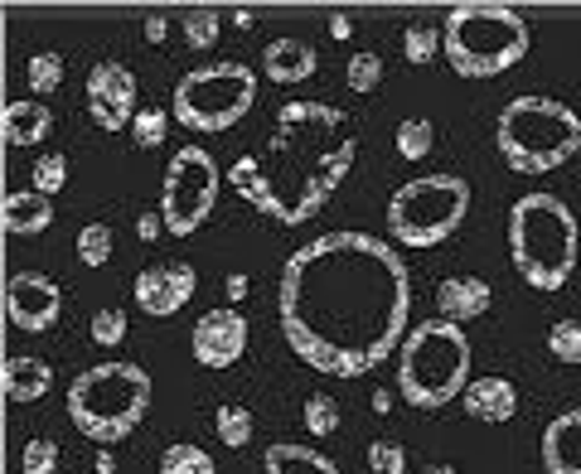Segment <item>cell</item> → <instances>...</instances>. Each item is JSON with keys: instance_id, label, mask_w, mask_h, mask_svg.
I'll return each instance as SVG.
<instances>
[{"instance_id": "obj_1", "label": "cell", "mask_w": 581, "mask_h": 474, "mask_svg": "<svg viewBox=\"0 0 581 474\" xmlns=\"http://www.w3.org/2000/svg\"><path fill=\"white\" fill-rule=\"evenodd\" d=\"M276 315L290 353L329 378H364L402 349L412 276L398 247L368 233H325L282 267Z\"/></svg>"}, {"instance_id": "obj_2", "label": "cell", "mask_w": 581, "mask_h": 474, "mask_svg": "<svg viewBox=\"0 0 581 474\" xmlns=\"http://www.w3.org/2000/svg\"><path fill=\"white\" fill-rule=\"evenodd\" d=\"M354 161H359V141H354L345 112L300 97L276 112L267 141L253 155H237L228 179L257 214L300 228V223L320 218V208L349 179Z\"/></svg>"}, {"instance_id": "obj_3", "label": "cell", "mask_w": 581, "mask_h": 474, "mask_svg": "<svg viewBox=\"0 0 581 474\" xmlns=\"http://www.w3.org/2000/svg\"><path fill=\"white\" fill-rule=\"evenodd\" d=\"M581 228L558 194H523L509 208V261L533 291H562L577 271Z\"/></svg>"}, {"instance_id": "obj_4", "label": "cell", "mask_w": 581, "mask_h": 474, "mask_svg": "<svg viewBox=\"0 0 581 474\" xmlns=\"http://www.w3.org/2000/svg\"><path fill=\"white\" fill-rule=\"evenodd\" d=\"M470 378V339L451 320H421L398 349V392L417 412L460 402Z\"/></svg>"}, {"instance_id": "obj_5", "label": "cell", "mask_w": 581, "mask_h": 474, "mask_svg": "<svg viewBox=\"0 0 581 474\" xmlns=\"http://www.w3.org/2000/svg\"><path fill=\"white\" fill-rule=\"evenodd\" d=\"M528 44V20L513 6H451L446 10V30H441V54L451 63V73L460 78H499L513 63H523Z\"/></svg>"}, {"instance_id": "obj_6", "label": "cell", "mask_w": 581, "mask_h": 474, "mask_svg": "<svg viewBox=\"0 0 581 474\" xmlns=\"http://www.w3.org/2000/svg\"><path fill=\"white\" fill-rule=\"evenodd\" d=\"M495 141L513 175H552L581 151V116L558 97H513L495 122Z\"/></svg>"}, {"instance_id": "obj_7", "label": "cell", "mask_w": 581, "mask_h": 474, "mask_svg": "<svg viewBox=\"0 0 581 474\" xmlns=\"http://www.w3.org/2000/svg\"><path fill=\"white\" fill-rule=\"evenodd\" d=\"M151 412V373L141 363H98L69 383V416L88 441H126Z\"/></svg>"}, {"instance_id": "obj_8", "label": "cell", "mask_w": 581, "mask_h": 474, "mask_svg": "<svg viewBox=\"0 0 581 474\" xmlns=\"http://www.w3.org/2000/svg\"><path fill=\"white\" fill-rule=\"evenodd\" d=\"M470 214V184L460 175H421L407 179L388 199L383 218L398 247H441Z\"/></svg>"}, {"instance_id": "obj_9", "label": "cell", "mask_w": 581, "mask_h": 474, "mask_svg": "<svg viewBox=\"0 0 581 474\" xmlns=\"http://www.w3.org/2000/svg\"><path fill=\"white\" fill-rule=\"evenodd\" d=\"M257 107V73L247 63H204L175 83V122L190 131H233Z\"/></svg>"}, {"instance_id": "obj_10", "label": "cell", "mask_w": 581, "mask_h": 474, "mask_svg": "<svg viewBox=\"0 0 581 474\" xmlns=\"http://www.w3.org/2000/svg\"><path fill=\"white\" fill-rule=\"evenodd\" d=\"M218 165L214 155L204 146H184L175 151V161L165 165V184H161V218H165V233L175 237H190L200 233L208 214H214L218 204Z\"/></svg>"}, {"instance_id": "obj_11", "label": "cell", "mask_w": 581, "mask_h": 474, "mask_svg": "<svg viewBox=\"0 0 581 474\" xmlns=\"http://www.w3.org/2000/svg\"><path fill=\"white\" fill-rule=\"evenodd\" d=\"M88 116L102 131H131V122H136L141 112H136V78H131L126 63H116V59L92 63V73H88Z\"/></svg>"}, {"instance_id": "obj_12", "label": "cell", "mask_w": 581, "mask_h": 474, "mask_svg": "<svg viewBox=\"0 0 581 474\" xmlns=\"http://www.w3.org/2000/svg\"><path fill=\"white\" fill-rule=\"evenodd\" d=\"M59 310L63 291L44 271H16L6 281V320L24 329V334H44L49 324H59Z\"/></svg>"}, {"instance_id": "obj_13", "label": "cell", "mask_w": 581, "mask_h": 474, "mask_svg": "<svg viewBox=\"0 0 581 474\" xmlns=\"http://www.w3.org/2000/svg\"><path fill=\"white\" fill-rule=\"evenodd\" d=\"M190 353H194V363L214 368V373L218 368H233L247 353V320L233 306L200 315V320H194V334H190Z\"/></svg>"}, {"instance_id": "obj_14", "label": "cell", "mask_w": 581, "mask_h": 474, "mask_svg": "<svg viewBox=\"0 0 581 474\" xmlns=\"http://www.w3.org/2000/svg\"><path fill=\"white\" fill-rule=\"evenodd\" d=\"M194 291H200V271L190 261H165V267H145L136 276V306L145 315H155V320L184 310L194 300Z\"/></svg>"}, {"instance_id": "obj_15", "label": "cell", "mask_w": 581, "mask_h": 474, "mask_svg": "<svg viewBox=\"0 0 581 474\" xmlns=\"http://www.w3.org/2000/svg\"><path fill=\"white\" fill-rule=\"evenodd\" d=\"M490 281L485 276H446L441 286H436V310H441V320H451V324H470V320H480L485 310H490Z\"/></svg>"}, {"instance_id": "obj_16", "label": "cell", "mask_w": 581, "mask_h": 474, "mask_svg": "<svg viewBox=\"0 0 581 474\" xmlns=\"http://www.w3.org/2000/svg\"><path fill=\"white\" fill-rule=\"evenodd\" d=\"M543 470L548 474H581V406L552 416L543 431Z\"/></svg>"}, {"instance_id": "obj_17", "label": "cell", "mask_w": 581, "mask_h": 474, "mask_svg": "<svg viewBox=\"0 0 581 474\" xmlns=\"http://www.w3.org/2000/svg\"><path fill=\"white\" fill-rule=\"evenodd\" d=\"M470 421H485V426H504L519 412V392H513L509 378H475L466 388V398H460Z\"/></svg>"}, {"instance_id": "obj_18", "label": "cell", "mask_w": 581, "mask_h": 474, "mask_svg": "<svg viewBox=\"0 0 581 474\" xmlns=\"http://www.w3.org/2000/svg\"><path fill=\"white\" fill-rule=\"evenodd\" d=\"M262 69H267L272 83H306V78H315V69H320V59H315V49L306 44V39H276V44H267V54H262Z\"/></svg>"}, {"instance_id": "obj_19", "label": "cell", "mask_w": 581, "mask_h": 474, "mask_svg": "<svg viewBox=\"0 0 581 474\" xmlns=\"http://www.w3.org/2000/svg\"><path fill=\"white\" fill-rule=\"evenodd\" d=\"M49 223H54L49 194H39V189H10L6 194V233L10 237H39Z\"/></svg>"}, {"instance_id": "obj_20", "label": "cell", "mask_w": 581, "mask_h": 474, "mask_svg": "<svg viewBox=\"0 0 581 474\" xmlns=\"http://www.w3.org/2000/svg\"><path fill=\"white\" fill-rule=\"evenodd\" d=\"M54 383V373H49L44 359H34V353H16V359H6V398L10 402H39Z\"/></svg>"}, {"instance_id": "obj_21", "label": "cell", "mask_w": 581, "mask_h": 474, "mask_svg": "<svg viewBox=\"0 0 581 474\" xmlns=\"http://www.w3.org/2000/svg\"><path fill=\"white\" fill-rule=\"evenodd\" d=\"M54 131V112L44 107V102H10L6 107V141L20 151L39 146V141Z\"/></svg>"}, {"instance_id": "obj_22", "label": "cell", "mask_w": 581, "mask_h": 474, "mask_svg": "<svg viewBox=\"0 0 581 474\" xmlns=\"http://www.w3.org/2000/svg\"><path fill=\"white\" fill-rule=\"evenodd\" d=\"M262 465H267V474H339V465H335L329 455L310 451V445H296V441H276V445H267Z\"/></svg>"}, {"instance_id": "obj_23", "label": "cell", "mask_w": 581, "mask_h": 474, "mask_svg": "<svg viewBox=\"0 0 581 474\" xmlns=\"http://www.w3.org/2000/svg\"><path fill=\"white\" fill-rule=\"evenodd\" d=\"M393 146H398L402 161H427L431 146H436V126L427 122V116H407V122H398Z\"/></svg>"}, {"instance_id": "obj_24", "label": "cell", "mask_w": 581, "mask_h": 474, "mask_svg": "<svg viewBox=\"0 0 581 474\" xmlns=\"http://www.w3.org/2000/svg\"><path fill=\"white\" fill-rule=\"evenodd\" d=\"M161 474H218V465L200 445L175 441V445H165V455H161Z\"/></svg>"}, {"instance_id": "obj_25", "label": "cell", "mask_w": 581, "mask_h": 474, "mask_svg": "<svg viewBox=\"0 0 581 474\" xmlns=\"http://www.w3.org/2000/svg\"><path fill=\"white\" fill-rule=\"evenodd\" d=\"M180 34H184V44L190 49H214L218 44V34H223V20H218V10H184L180 16Z\"/></svg>"}, {"instance_id": "obj_26", "label": "cell", "mask_w": 581, "mask_h": 474, "mask_svg": "<svg viewBox=\"0 0 581 474\" xmlns=\"http://www.w3.org/2000/svg\"><path fill=\"white\" fill-rule=\"evenodd\" d=\"M214 426H218V441L228 445V451H243V445L253 441V412H247L243 402H223Z\"/></svg>"}, {"instance_id": "obj_27", "label": "cell", "mask_w": 581, "mask_h": 474, "mask_svg": "<svg viewBox=\"0 0 581 474\" xmlns=\"http://www.w3.org/2000/svg\"><path fill=\"white\" fill-rule=\"evenodd\" d=\"M402 54L407 63H431L436 54H441V30L436 24H407V34H402Z\"/></svg>"}, {"instance_id": "obj_28", "label": "cell", "mask_w": 581, "mask_h": 474, "mask_svg": "<svg viewBox=\"0 0 581 474\" xmlns=\"http://www.w3.org/2000/svg\"><path fill=\"white\" fill-rule=\"evenodd\" d=\"M165 131H170L165 107H141V116L131 122V141H136L141 151H155V146H165Z\"/></svg>"}, {"instance_id": "obj_29", "label": "cell", "mask_w": 581, "mask_h": 474, "mask_svg": "<svg viewBox=\"0 0 581 474\" xmlns=\"http://www.w3.org/2000/svg\"><path fill=\"white\" fill-rule=\"evenodd\" d=\"M108 257H112V228L108 223H88V228L78 233V261H83V267H102Z\"/></svg>"}, {"instance_id": "obj_30", "label": "cell", "mask_w": 581, "mask_h": 474, "mask_svg": "<svg viewBox=\"0 0 581 474\" xmlns=\"http://www.w3.org/2000/svg\"><path fill=\"white\" fill-rule=\"evenodd\" d=\"M548 353L558 363H581V320H558L548 329Z\"/></svg>"}, {"instance_id": "obj_31", "label": "cell", "mask_w": 581, "mask_h": 474, "mask_svg": "<svg viewBox=\"0 0 581 474\" xmlns=\"http://www.w3.org/2000/svg\"><path fill=\"white\" fill-rule=\"evenodd\" d=\"M88 334H92V344H102V349H116L126 339V310H116V306H108V310H98L88 320Z\"/></svg>"}, {"instance_id": "obj_32", "label": "cell", "mask_w": 581, "mask_h": 474, "mask_svg": "<svg viewBox=\"0 0 581 474\" xmlns=\"http://www.w3.org/2000/svg\"><path fill=\"white\" fill-rule=\"evenodd\" d=\"M54 470H59V441H49V436L24 441V451H20V474H54Z\"/></svg>"}, {"instance_id": "obj_33", "label": "cell", "mask_w": 581, "mask_h": 474, "mask_svg": "<svg viewBox=\"0 0 581 474\" xmlns=\"http://www.w3.org/2000/svg\"><path fill=\"white\" fill-rule=\"evenodd\" d=\"M345 83H349V92H378V83H383V59L378 54H349V69H345Z\"/></svg>"}, {"instance_id": "obj_34", "label": "cell", "mask_w": 581, "mask_h": 474, "mask_svg": "<svg viewBox=\"0 0 581 474\" xmlns=\"http://www.w3.org/2000/svg\"><path fill=\"white\" fill-rule=\"evenodd\" d=\"M306 431H310V436H335V431H339V406H335V398H325V392H310V398H306Z\"/></svg>"}, {"instance_id": "obj_35", "label": "cell", "mask_w": 581, "mask_h": 474, "mask_svg": "<svg viewBox=\"0 0 581 474\" xmlns=\"http://www.w3.org/2000/svg\"><path fill=\"white\" fill-rule=\"evenodd\" d=\"M24 78H30V92H59L63 59L59 54H30V63H24Z\"/></svg>"}, {"instance_id": "obj_36", "label": "cell", "mask_w": 581, "mask_h": 474, "mask_svg": "<svg viewBox=\"0 0 581 474\" xmlns=\"http://www.w3.org/2000/svg\"><path fill=\"white\" fill-rule=\"evenodd\" d=\"M368 470L374 474H407V451L398 441H368Z\"/></svg>"}, {"instance_id": "obj_37", "label": "cell", "mask_w": 581, "mask_h": 474, "mask_svg": "<svg viewBox=\"0 0 581 474\" xmlns=\"http://www.w3.org/2000/svg\"><path fill=\"white\" fill-rule=\"evenodd\" d=\"M63 184H69V161H63V155H44V161L34 165V189L39 194H59Z\"/></svg>"}, {"instance_id": "obj_38", "label": "cell", "mask_w": 581, "mask_h": 474, "mask_svg": "<svg viewBox=\"0 0 581 474\" xmlns=\"http://www.w3.org/2000/svg\"><path fill=\"white\" fill-rule=\"evenodd\" d=\"M161 233H165V218H161V214H151V208H145V214H136V237H141V243H155Z\"/></svg>"}, {"instance_id": "obj_39", "label": "cell", "mask_w": 581, "mask_h": 474, "mask_svg": "<svg viewBox=\"0 0 581 474\" xmlns=\"http://www.w3.org/2000/svg\"><path fill=\"white\" fill-rule=\"evenodd\" d=\"M165 34H170V20L165 16H145V39H151V44H161Z\"/></svg>"}, {"instance_id": "obj_40", "label": "cell", "mask_w": 581, "mask_h": 474, "mask_svg": "<svg viewBox=\"0 0 581 474\" xmlns=\"http://www.w3.org/2000/svg\"><path fill=\"white\" fill-rule=\"evenodd\" d=\"M247 291H253V281H247L243 271H233V276H228V300H243Z\"/></svg>"}, {"instance_id": "obj_41", "label": "cell", "mask_w": 581, "mask_h": 474, "mask_svg": "<svg viewBox=\"0 0 581 474\" xmlns=\"http://www.w3.org/2000/svg\"><path fill=\"white\" fill-rule=\"evenodd\" d=\"M393 402H398V398H393L388 388H378V392H374V412H378V416H388V412H393Z\"/></svg>"}, {"instance_id": "obj_42", "label": "cell", "mask_w": 581, "mask_h": 474, "mask_svg": "<svg viewBox=\"0 0 581 474\" xmlns=\"http://www.w3.org/2000/svg\"><path fill=\"white\" fill-rule=\"evenodd\" d=\"M329 34H335V39H349V34H354L349 16H335V20H329Z\"/></svg>"}, {"instance_id": "obj_43", "label": "cell", "mask_w": 581, "mask_h": 474, "mask_svg": "<svg viewBox=\"0 0 581 474\" xmlns=\"http://www.w3.org/2000/svg\"><path fill=\"white\" fill-rule=\"evenodd\" d=\"M98 474H116V455L112 451H98Z\"/></svg>"}, {"instance_id": "obj_44", "label": "cell", "mask_w": 581, "mask_h": 474, "mask_svg": "<svg viewBox=\"0 0 581 474\" xmlns=\"http://www.w3.org/2000/svg\"><path fill=\"white\" fill-rule=\"evenodd\" d=\"M233 24H237V30H253L257 16H253V10H233Z\"/></svg>"}, {"instance_id": "obj_45", "label": "cell", "mask_w": 581, "mask_h": 474, "mask_svg": "<svg viewBox=\"0 0 581 474\" xmlns=\"http://www.w3.org/2000/svg\"><path fill=\"white\" fill-rule=\"evenodd\" d=\"M421 474H456V470H451V465H427Z\"/></svg>"}]
</instances>
